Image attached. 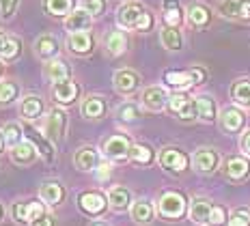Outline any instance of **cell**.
<instances>
[{"mask_svg": "<svg viewBox=\"0 0 250 226\" xmlns=\"http://www.w3.org/2000/svg\"><path fill=\"white\" fill-rule=\"evenodd\" d=\"M231 97L239 106H250V78H242V80L233 82Z\"/></svg>", "mask_w": 250, "mask_h": 226, "instance_id": "cell-34", "label": "cell"}, {"mask_svg": "<svg viewBox=\"0 0 250 226\" xmlns=\"http://www.w3.org/2000/svg\"><path fill=\"white\" fill-rule=\"evenodd\" d=\"M108 175H110V166H108V164H102V166H100V179H106Z\"/></svg>", "mask_w": 250, "mask_h": 226, "instance_id": "cell-49", "label": "cell"}, {"mask_svg": "<svg viewBox=\"0 0 250 226\" xmlns=\"http://www.w3.org/2000/svg\"><path fill=\"white\" fill-rule=\"evenodd\" d=\"M220 127L229 131V134H235V131H239L244 127V112L242 110H237V108H225L220 112Z\"/></svg>", "mask_w": 250, "mask_h": 226, "instance_id": "cell-21", "label": "cell"}, {"mask_svg": "<svg viewBox=\"0 0 250 226\" xmlns=\"http://www.w3.org/2000/svg\"><path fill=\"white\" fill-rule=\"evenodd\" d=\"M43 213V203H15L11 207V215L15 222H35Z\"/></svg>", "mask_w": 250, "mask_h": 226, "instance_id": "cell-12", "label": "cell"}, {"mask_svg": "<svg viewBox=\"0 0 250 226\" xmlns=\"http://www.w3.org/2000/svg\"><path fill=\"white\" fill-rule=\"evenodd\" d=\"M4 146H7V143H4V134H2V131H0V153H2V149H4Z\"/></svg>", "mask_w": 250, "mask_h": 226, "instance_id": "cell-50", "label": "cell"}, {"mask_svg": "<svg viewBox=\"0 0 250 226\" xmlns=\"http://www.w3.org/2000/svg\"><path fill=\"white\" fill-rule=\"evenodd\" d=\"M117 117L121 121H125V123H132V121H136L140 117V110H138L136 103L125 102V103H121V106L117 108Z\"/></svg>", "mask_w": 250, "mask_h": 226, "instance_id": "cell-39", "label": "cell"}, {"mask_svg": "<svg viewBox=\"0 0 250 226\" xmlns=\"http://www.w3.org/2000/svg\"><path fill=\"white\" fill-rule=\"evenodd\" d=\"M7 41H9V35L4 33V30H0V54H2V50L7 48Z\"/></svg>", "mask_w": 250, "mask_h": 226, "instance_id": "cell-48", "label": "cell"}, {"mask_svg": "<svg viewBox=\"0 0 250 226\" xmlns=\"http://www.w3.org/2000/svg\"><path fill=\"white\" fill-rule=\"evenodd\" d=\"M117 22L125 30H140V33H147V30H151V26H153V15L145 9L143 2L129 0V2H123L121 7H119Z\"/></svg>", "mask_w": 250, "mask_h": 226, "instance_id": "cell-1", "label": "cell"}, {"mask_svg": "<svg viewBox=\"0 0 250 226\" xmlns=\"http://www.w3.org/2000/svg\"><path fill=\"white\" fill-rule=\"evenodd\" d=\"M218 11H220L222 18L250 22V0H220Z\"/></svg>", "mask_w": 250, "mask_h": 226, "instance_id": "cell-6", "label": "cell"}, {"mask_svg": "<svg viewBox=\"0 0 250 226\" xmlns=\"http://www.w3.org/2000/svg\"><path fill=\"white\" fill-rule=\"evenodd\" d=\"M160 166L166 168V170L173 172H184L188 168V155L184 151L175 149V146H166V149L160 151Z\"/></svg>", "mask_w": 250, "mask_h": 226, "instance_id": "cell-9", "label": "cell"}, {"mask_svg": "<svg viewBox=\"0 0 250 226\" xmlns=\"http://www.w3.org/2000/svg\"><path fill=\"white\" fill-rule=\"evenodd\" d=\"M45 11L50 15H69L74 11V0H45Z\"/></svg>", "mask_w": 250, "mask_h": 226, "instance_id": "cell-37", "label": "cell"}, {"mask_svg": "<svg viewBox=\"0 0 250 226\" xmlns=\"http://www.w3.org/2000/svg\"><path fill=\"white\" fill-rule=\"evenodd\" d=\"M78 93H80V88H78V84L71 80V78H67V80H61V82H54V86H52V95L59 103H71L78 99Z\"/></svg>", "mask_w": 250, "mask_h": 226, "instance_id": "cell-17", "label": "cell"}, {"mask_svg": "<svg viewBox=\"0 0 250 226\" xmlns=\"http://www.w3.org/2000/svg\"><path fill=\"white\" fill-rule=\"evenodd\" d=\"M186 18H188V22H190V26H194V28H207L211 22V11L205 7V4H201V2H194V4H190V7L186 9Z\"/></svg>", "mask_w": 250, "mask_h": 226, "instance_id": "cell-19", "label": "cell"}, {"mask_svg": "<svg viewBox=\"0 0 250 226\" xmlns=\"http://www.w3.org/2000/svg\"><path fill=\"white\" fill-rule=\"evenodd\" d=\"M30 226H54V215H50V213L39 215L35 222H30Z\"/></svg>", "mask_w": 250, "mask_h": 226, "instance_id": "cell-46", "label": "cell"}, {"mask_svg": "<svg viewBox=\"0 0 250 226\" xmlns=\"http://www.w3.org/2000/svg\"><path fill=\"white\" fill-rule=\"evenodd\" d=\"M20 95V86L15 80H0V106L15 102Z\"/></svg>", "mask_w": 250, "mask_h": 226, "instance_id": "cell-35", "label": "cell"}, {"mask_svg": "<svg viewBox=\"0 0 250 226\" xmlns=\"http://www.w3.org/2000/svg\"><path fill=\"white\" fill-rule=\"evenodd\" d=\"M20 114L26 121H35L43 114V99L39 95H26L20 103Z\"/></svg>", "mask_w": 250, "mask_h": 226, "instance_id": "cell-28", "label": "cell"}, {"mask_svg": "<svg viewBox=\"0 0 250 226\" xmlns=\"http://www.w3.org/2000/svg\"><path fill=\"white\" fill-rule=\"evenodd\" d=\"M43 76L52 82H61V80H67L69 78V67H67L65 61L61 59H52L43 65Z\"/></svg>", "mask_w": 250, "mask_h": 226, "instance_id": "cell-30", "label": "cell"}, {"mask_svg": "<svg viewBox=\"0 0 250 226\" xmlns=\"http://www.w3.org/2000/svg\"><path fill=\"white\" fill-rule=\"evenodd\" d=\"M18 54H20V41L15 39V37H9V41H7V48L2 50V54H0V59H2V61H13Z\"/></svg>", "mask_w": 250, "mask_h": 226, "instance_id": "cell-42", "label": "cell"}, {"mask_svg": "<svg viewBox=\"0 0 250 226\" xmlns=\"http://www.w3.org/2000/svg\"><path fill=\"white\" fill-rule=\"evenodd\" d=\"M164 80L175 88H190V86H194V84H201L205 80V69L192 67V69H188V71H168L164 76Z\"/></svg>", "mask_w": 250, "mask_h": 226, "instance_id": "cell-5", "label": "cell"}, {"mask_svg": "<svg viewBox=\"0 0 250 226\" xmlns=\"http://www.w3.org/2000/svg\"><path fill=\"white\" fill-rule=\"evenodd\" d=\"M2 218H4V207L0 205V220H2Z\"/></svg>", "mask_w": 250, "mask_h": 226, "instance_id": "cell-52", "label": "cell"}, {"mask_svg": "<svg viewBox=\"0 0 250 226\" xmlns=\"http://www.w3.org/2000/svg\"><path fill=\"white\" fill-rule=\"evenodd\" d=\"M4 134V143H7V146H18L20 143H24V129L20 127V123H7L2 129Z\"/></svg>", "mask_w": 250, "mask_h": 226, "instance_id": "cell-36", "label": "cell"}, {"mask_svg": "<svg viewBox=\"0 0 250 226\" xmlns=\"http://www.w3.org/2000/svg\"><path fill=\"white\" fill-rule=\"evenodd\" d=\"M80 112L84 119H102L106 112V99L100 95H88L80 106Z\"/></svg>", "mask_w": 250, "mask_h": 226, "instance_id": "cell-27", "label": "cell"}, {"mask_svg": "<svg viewBox=\"0 0 250 226\" xmlns=\"http://www.w3.org/2000/svg\"><path fill=\"white\" fill-rule=\"evenodd\" d=\"M129 213L136 224H149L153 220V205L149 201H136L129 209Z\"/></svg>", "mask_w": 250, "mask_h": 226, "instance_id": "cell-33", "label": "cell"}, {"mask_svg": "<svg viewBox=\"0 0 250 226\" xmlns=\"http://www.w3.org/2000/svg\"><path fill=\"white\" fill-rule=\"evenodd\" d=\"M112 84H114V88H117V93H121V95H132L140 86V76L132 69H119L112 78Z\"/></svg>", "mask_w": 250, "mask_h": 226, "instance_id": "cell-10", "label": "cell"}, {"mask_svg": "<svg viewBox=\"0 0 250 226\" xmlns=\"http://www.w3.org/2000/svg\"><path fill=\"white\" fill-rule=\"evenodd\" d=\"M74 164L78 170H95L100 166V153L95 146H80L74 155Z\"/></svg>", "mask_w": 250, "mask_h": 226, "instance_id": "cell-18", "label": "cell"}, {"mask_svg": "<svg viewBox=\"0 0 250 226\" xmlns=\"http://www.w3.org/2000/svg\"><path fill=\"white\" fill-rule=\"evenodd\" d=\"M20 7V0H0V18L11 20Z\"/></svg>", "mask_w": 250, "mask_h": 226, "instance_id": "cell-41", "label": "cell"}, {"mask_svg": "<svg viewBox=\"0 0 250 226\" xmlns=\"http://www.w3.org/2000/svg\"><path fill=\"white\" fill-rule=\"evenodd\" d=\"M91 226H108V224L102 222V220H95V222H91Z\"/></svg>", "mask_w": 250, "mask_h": 226, "instance_id": "cell-51", "label": "cell"}, {"mask_svg": "<svg viewBox=\"0 0 250 226\" xmlns=\"http://www.w3.org/2000/svg\"><path fill=\"white\" fill-rule=\"evenodd\" d=\"M108 205L114 209V211H127L132 209V192L123 185H114L110 192H108Z\"/></svg>", "mask_w": 250, "mask_h": 226, "instance_id": "cell-20", "label": "cell"}, {"mask_svg": "<svg viewBox=\"0 0 250 226\" xmlns=\"http://www.w3.org/2000/svg\"><path fill=\"white\" fill-rule=\"evenodd\" d=\"M129 160L136 162V164H151L153 151H151L147 144H134L132 151H129Z\"/></svg>", "mask_w": 250, "mask_h": 226, "instance_id": "cell-38", "label": "cell"}, {"mask_svg": "<svg viewBox=\"0 0 250 226\" xmlns=\"http://www.w3.org/2000/svg\"><path fill=\"white\" fill-rule=\"evenodd\" d=\"M227 222V211H225V207H216L213 205V209H211V215H209V226H225Z\"/></svg>", "mask_w": 250, "mask_h": 226, "instance_id": "cell-44", "label": "cell"}, {"mask_svg": "<svg viewBox=\"0 0 250 226\" xmlns=\"http://www.w3.org/2000/svg\"><path fill=\"white\" fill-rule=\"evenodd\" d=\"M162 18L164 24L170 26V28H179L181 22H184V9H181L179 0H164L162 4Z\"/></svg>", "mask_w": 250, "mask_h": 226, "instance_id": "cell-26", "label": "cell"}, {"mask_svg": "<svg viewBox=\"0 0 250 226\" xmlns=\"http://www.w3.org/2000/svg\"><path fill=\"white\" fill-rule=\"evenodd\" d=\"M39 196L45 205L56 207V205H61L62 201H65V187H62L59 181H45L39 190Z\"/></svg>", "mask_w": 250, "mask_h": 226, "instance_id": "cell-22", "label": "cell"}, {"mask_svg": "<svg viewBox=\"0 0 250 226\" xmlns=\"http://www.w3.org/2000/svg\"><path fill=\"white\" fill-rule=\"evenodd\" d=\"M0 71H2V65H0Z\"/></svg>", "mask_w": 250, "mask_h": 226, "instance_id": "cell-53", "label": "cell"}, {"mask_svg": "<svg viewBox=\"0 0 250 226\" xmlns=\"http://www.w3.org/2000/svg\"><path fill=\"white\" fill-rule=\"evenodd\" d=\"M9 153H11V162L18 164V166H33L35 162H37V157L41 155L37 146H35L33 143H26V140L20 143L18 146H13Z\"/></svg>", "mask_w": 250, "mask_h": 226, "instance_id": "cell-14", "label": "cell"}, {"mask_svg": "<svg viewBox=\"0 0 250 226\" xmlns=\"http://www.w3.org/2000/svg\"><path fill=\"white\" fill-rule=\"evenodd\" d=\"M196 102V117L205 123H211L218 114V108H216V102L209 97V95H199L194 99Z\"/></svg>", "mask_w": 250, "mask_h": 226, "instance_id": "cell-32", "label": "cell"}, {"mask_svg": "<svg viewBox=\"0 0 250 226\" xmlns=\"http://www.w3.org/2000/svg\"><path fill=\"white\" fill-rule=\"evenodd\" d=\"M65 129H67V114L61 108H52L43 123V131L48 136V140L59 144L62 140V136H65Z\"/></svg>", "mask_w": 250, "mask_h": 226, "instance_id": "cell-3", "label": "cell"}, {"mask_svg": "<svg viewBox=\"0 0 250 226\" xmlns=\"http://www.w3.org/2000/svg\"><path fill=\"white\" fill-rule=\"evenodd\" d=\"M168 99H170V95L162 86H147L143 91V95H140L143 106L147 110H151V112H160V110H164L166 106H168Z\"/></svg>", "mask_w": 250, "mask_h": 226, "instance_id": "cell-8", "label": "cell"}, {"mask_svg": "<svg viewBox=\"0 0 250 226\" xmlns=\"http://www.w3.org/2000/svg\"><path fill=\"white\" fill-rule=\"evenodd\" d=\"M129 41H127V35L123 30H110L104 39V48L110 56H121L125 50H127Z\"/></svg>", "mask_w": 250, "mask_h": 226, "instance_id": "cell-24", "label": "cell"}, {"mask_svg": "<svg viewBox=\"0 0 250 226\" xmlns=\"http://www.w3.org/2000/svg\"><path fill=\"white\" fill-rule=\"evenodd\" d=\"M168 108H170V112L177 114L181 121L196 119V102L192 97L184 95V93H175V95H170Z\"/></svg>", "mask_w": 250, "mask_h": 226, "instance_id": "cell-7", "label": "cell"}, {"mask_svg": "<svg viewBox=\"0 0 250 226\" xmlns=\"http://www.w3.org/2000/svg\"><path fill=\"white\" fill-rule=\"evenodd\" d=\"M82 9L91 13L93 18H97L106 11V0H82Z\"/></svg>", "mask_w": 250, "mask_h": 226, "instance_id": "cell-40", "label": "cell"}, {"mask_svg": "<svg viewBox=\"0 0 250 226\" xmlns=\"http://www.w3.org/2000/svg\"><path fill=\"white\" fill-rule=\"evenodd\" d=\"M132 143H129L127 136L123 134H114L110 136V138L104 140L102 149H104V155L110 157V160L114 162H121V160H127L129 157V151H132Z\"/></svg>", "mask_w": 250, "mask_h": 226, "instance_id": "cell-4", "label": "cell"}, {"mask_svg": "<svg viewBox=\"0 0 250 226\" xmlns=\"http://www.w3.org/2000/svg\"><path fill=\"white\" fill-rule=\"evenodd\" d=\"M160 41L168 52H179L184 48V35H181L179 28H170V26H164L162 33H160Z\"/></svg>", "mask_w": 250, "mask_h": 226, "instance_id": "cell-31", "label": "cell"}, {"mask_svg": "<svg viewBox=\"0 0 250 226\" xmlns=\"http://www.w3.org/2000/svg\"><path fill=\"white\" fill-rule=\"evenodd\" d=\"M67 48L69 52H74L78 56H84V54H91L93 50V37L91 33H71L67 37Z\"/></svg>", "mask_w": 250, "mask_h": 226, "instance_id": "cell-23", "label": "cell"}, {"mask_svg": "<svg viewBox=\"0 0 250 226\" xmlns=\"http://www.w3.org/2000/svg\"><path fill=\"white\" fill-rule=\"evenodd\" d=\"M91 24H93V15L84 11V9H74L69 15L65 18V28L69 30V35L71 33H86L88 28H91Z\"/></svg>", "mask_w": 250, "mask_h": 226, "instance_id": "cell-16", "label": "cell"}, {"mask_svg": "<svg viewBox=\"0 0 250 226\" xmlns=\"http://www.w3.org/2000/svg\"><path fill=\"white\" fill-rule=\"evenodd\" d=\"M78 205H80V209L86 215H93V218H95V215L104 213V209H106V205H108V198L100 192H84V194H80V198H78Z\"/></svg>", "mask_w": 250, "mask_h": 226, "instance_id": "cell-11", "label": "cell"}, {"mask_svg": "<svg viewBox=\"0 0 250 226\" xmlns=\"http://www.w3.org/2000/svg\"><path fill=\"white\" fill-rule=\"evenodd\" d=\"M192 164H194V170L199 172H213L220 164V155L216 153L213 149H207V146H203L199 149L194 155H192Z\"/></svg>", "mask_w": 250, "mask_h": 226, "instance_id": "cell-13", "label": "cell"}, {"mask_svg": "<svg viewBox=\"0 0 250 226\" xmlns=\"http://www.w3.org/2000/svg\"><path fill=\"white\" fill-rule=\"evenodd\" d=\"M227 226H250V213L246 209H237V211H233Z\"/></svg>", "mask_w": 250, "mask_h": 226, "instance_id": "cell-43", "label": "cell"}, {"mask_svg": "<svg viewBox=\"0 0 250 226\" xmlns=\"http://www.w3.org/2000/svg\"><path fill=\"white\" fill-rule=\"evenodd\" d=\"M158 211L162 218L175 220L186 213V198L179 192H164L158 201Z\"/></svg>", "mask_w": 250, "mask_h": 226, "instance_id": "cell-2", "label": "cell"}, {"mask_svg": "<svg viewBox=\"0 0 250 226\" xmlns=\"http://www.w3.org/2000/svg\"><path fill=\"white\" fill-rule=\"evenodd\" d=\"M239 149H242L246 155H250V129L242 136V140H239Z\"/></svg>", "mask_w": 250, "mask_h": 226, "instance_id": "cell-47", "label": "cell"}, {"mask_svg": "<svg viewBox=\"0 0 250 226\" xmlns=\"http://www.w3.org/2000/svg\"><path fill=\"white\" fill-rule=\"evenodd\" d=\"M35 54L45 62L56 59V54H59V39H56L54 35H48V33L39 35L37 39H35Z\"/></svg>", "mask_w": 250, "mask_h": 226, "instance_id": "cell-15", "label": "cell"}, {"mask_svg": "<svg viewBox=\"0 0 250 226\" xmlns=\"http://www.w3.org/2000/svg\"><path fill=\"white\" fill-rule=\"evenodd\" d=\"M211 209H213V205H211L209 198H203V196L194 198L190 205V220L196 224H207L209 222Z\"/></svg>", "mask_w": 250, "mask_h": 226, "instance_id": "cell-25", "label": "cell"}, {"mask_svg": "<svg viewBox=\"0 0 250 226\" xmlns=\"http://www.w3.org/2000/svg\"><path fill=\"white\" fill-rule=\"evenodd\" d=\"M250 172V162L244 157H229L225 164V175L231 181H242L244 177H248Z\"/></svg>", "mask_w": 250, "mask_h": 226, "instance_id": "cell-29", "label": "cell"}, {"mask_svg": "<svg viewBox=\"0 0 250 226\" xmlns=\"http://www.w3.org/2000/svg\"><path fill=\"white\" fill-rule=\"evenodd\" d=\"M33 138H35V143H37V149H39V153L43 155V157H45V160H48V162H50V160H52V149H50V144L45 143V140L41 138L39 134H33Z\"/></svg>", "mask_w": 250, "mask_h": 226, "instance_id": "cell-45", "label": "cell"}]
</instances>
